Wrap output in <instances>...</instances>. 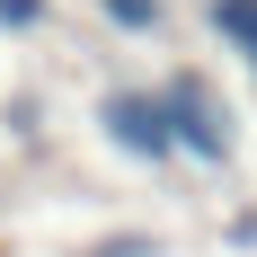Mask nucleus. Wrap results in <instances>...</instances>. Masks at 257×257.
Returning a JSON list of instances; mask_svg holds the SVG:
<instances>
[{"mask_svg":"<svg viewBox=\"0 0 257 257\" xmlns=\"http://www.w3.org/2000/svg\"><path fill=\"white\" fill-rule=\"evenodd\" d=\"M45 18V0H0V27H36Z\"/></svg>","mask_w":257,"mask_h":257,"instance_id":"nucleus-5","label":"nucleus"},{"mask_svg":"<svg viewBox=\"0 0 257 257\" xmlns=\"http://www.w3.org/2000/svg\"><path fill=\"white\" fill-rule=\"evenodd\" d=\"M213 18H222V36L257 62V0H213Z\"/></svg>","mask_w":257,"mask_h":257,"instance_id":"nucleus-3","label":"nucleus"},{"mask_svg":"<svg viewBox=\"0 0 257 257\" xmlns=\"http://www.w3.org/2000/svg\"><path fill=\"white\" fill-rule=\"evenodd\" d=\"M106 18L115 27H160V0H106Z\"/></svg>","mask_w":257,"mask_h":257,"instance_id":"nucleus-4","label":"nucleus"},{"mask_svg":"<svg viewBox=\"0 0 257 257\" xmlns=\"http://www.w3.org/2000/svg\"><path fill=\"white\" fill-rule=\"evenodd\" d=\"M160 115H169V151H195V160H213V169H222V160H231V124H222V106H213V89L204 80H178V89H169V98H160Z\"/></svg>","mask_w":257,"mask_h":257,"instance_id":"nucleus-1","label":"nucleus"},{"mask_svg":"<svg viewBox=\"0 0 257 257\" xmlns=\"http://www.w3.org/2000/svg\"><path fill=\"white\" fill-rule=\"evenodd\" d=\"M106 133L124 142L133 160H169V115H160V98H106Z\"/></svg>","mask_w":257,"mask_h":257,"instance_id":"nucleus-2","label":"nucleus"}]
</instances>
